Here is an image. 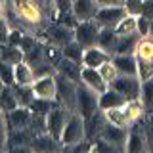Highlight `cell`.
Masks as SVG:
<instances>
[{"label":"cell","instance_id":"3","mask_svg":"<svg viewBox=\"0 0 153 153\" xmlns=\"http://www.w3.org/2000/svg\"><path fill=\"white\" fill-rule=\"evenodd\" d=\"M82 140H86L84 138V119L79 113L73 111L65 123L63 132H61V143H63V147H67V146H75V143H79Z\"/></svg>","mask_w":153,"mask_h":153},{"label":"cell","instance_id":"37","mask_svg":"<svg viewBox=\"0 0 153 153\" xmlns=\"http://www.w3.org/2000/svg\"><path fill=\"white\" fill-rule=\"evenodd\" d=\"M0 80H2L6 86H12L16 82V76H13V65L6 63V61L0 59Z\"/></svg>","mask_w":153,"mask_h":153},{"label":"cell","instance_id":"35","mask_svg":"<svg viewBox=\"0 0 153 153\" xmlns=\"http://www.w3.org/2000/svg\"><path fill=\"white\" fill-rule=\"evenodd\" d=\"M105 113V119H107L109 123L113 124H119V126H126L128 123V117H126V111H124V107H113V109H107Z\"/></svg>","mask_w":153,"mask_h":153},{"label":"cell","instance_id":"9","mask_svg":"<svg viewBox=\"0 0 153 153\" xmlns=\"http://www.w3.org/2000/svg\"><path fill=\"white\" fill-rule=\"evenodd\" d=\"M13 8L21 19H25L29 23H40L42 10L36 0H13Z\"/></svg>","mask_w":153,"mask_h":153},{"label":"cell","instance_id":"47","mask_svg":"<svg viewBox=\"0 0 153 153\" xmlns=\"http://www.w3.org/2000/svg\"><path fill=\"white\" fill-rule=\"evenodd\" d=\"M149 36L153 38V21H151V29H149Z\"/></svg>","mask_w":153,"mask_h":153},{"label":"cell","instance_id":"42","mask_svg":"<svg viewBox=\"0 0 153 153\" xmlns=\"http://www.w3.org/2000/svg\"><path fill=\"white\" fill-rule=\"evenodd\" d=\"M140 16H143V17L149 19V21H153V0H142Z\"/></svg>","mask_w":153,"mask_h":153},{"label":"cell","instance_id":"38","mask_svg":"<svg viewBox=\"0 0 153 153\" xmlns=\"http://www.w3.org/2000/svg\"><path fill=\"white\" fill-rule=\"evenodd\" d=\"M140 98L146 107H153V79L142 82V90H140Z\"/></svg>","mask_w":153,"mask_h":153},{"label":"cell","instance_id":"16","mask_svg":"<svg viewBox=\"0 0 153 153\" xmlns=\"http://www.w3.org/2000/svg\"><path fill=\"white\" fill-rule=\"evenodd\" d=\"M111 59V54H107L105 50H102L100 46H90L84 48V56H82V65L84 67H94V69H100L105 61Z\"/></svg>","mask_w":153,"mask_h":153},{"label":"cell","instance_id":"36","mask_svg":"<svg viewBox=\"0 0 153 153\" xmlns=\"http://www.w3.org/2000/svg\"><path fill=\"white\" fill-rule=\"evenodd\" d=\"M29 130H31L33 136H38V134H44V132H48V128H46V115L33 113L31 123H29Z\"/></svg>","mask_w":153,"mask_h":153},{"label":"cell","instance_id":"10","mask_svg":"<svg viewBox=\"0 0 153 153\" xmlns=\"http://www.w3.org/2000/svg\"><path fill=\"white\" fill-rule=\"evenodd\" d=\"M4 117H6V128H8V132L10 130H19V128H29L33 111L29 107L19 105V107H16L13 111L4 113Z\"/></svg>","mask_w":153,"mask_h":153},{"label":"cell","instance_id":"12","mask_svg":"<svg viewBox=\"0 0 153 153\" xmlns=\"http://www.w3.org/2000/svg\"><path fill=\"white\" fill-rule=\"evenodd\" d=\"M100 136L103 138V140H107L115 149H119V147H124V143H126V138H128V132H126V126H119V124H113V123H105L103 130Z\"/></svg>","mask_w":153,"mask_h":153},{"label":"cell","instance_id":"40","mask_svg":"<svg viewBox=\"0 0 153 153\" xmlns=\"http://www.w3.org/2000/svg\"><path fill=\"white\" fill-rule=\"evenodd\" d=\"M149 29H151V21L143 16H138V35L142 38L143 36H149Z\"/></svg>","mask_w":153,"mask_h":153},{"label":"cell","instance_id":"44","mask_svg":"<svg viewBox=\"0 0 153 153\" xmlns=\"http://www.w3.org/2000/svg\"><path fill=\"white\" fill-rule=\"evenodd\" d=\"M8 35H10V27H8L6 19L0 17V44H6L8 42Z\"/></svg>","mask_w":153,"mask_h":153},{"label":"cell","instance_id":"2","mask_svg":"<svg viewBox=\"0 0 153 153\" xmlns=\"http://www.w3.org/2000/svg\"><path fill=\"white\" fill-rule=\"evenodd\" d=\"M56 84H57L56 100L59 102V105H63L67 111L73 113L76 109V84L79 82H73L71 79L56 73Z\"/></svg>","mask_w":153,"mask_h":153},{"label":"cell","instance_id":"28","mask_svg":"<svg viewBox=\"0 0 153 153\" xmlns=\"http://www.w3.org/2000/svg\"><path fill=\"white\" fill-rule=\"evenodd\" d=\"M61 56L65 57V59H71V61H75V63H80L82 65V56H84V48L79 44V42L75 40H71V42H67V44L61 48Z\"/></svg>","mask_w":153,"mask_h":153},{"label":"cell","instance_id":"39","mask_svg":"<svg viewBox=\"0 0 153 153\" xmlns=\"http://www.w3.org/2000/svg\"><path fill=\"white\" fill-rule=\"evenodd\" d=\"M98 71H100V75L103 76V80H105V82H107V86H109V82H111V80L115 79V76L119 75L117 67L113 65V61H111V59H109V61H105V63H103L102 67H100Z\"/></svg>","mask_w":153,"mask_h":153},{"label":"cell","instance_id":"27","mask_svg":"<svg viewBox=\"0 0 153 153\" xmlns=\"http://www.w3.org/2000/svg\"><path fill=\"white\" fill-rule=\"evenodd\" d=\"M12 90H13V94H16L19 105H23V107H29L31 102L36 98L35 92H33V86L31 84H17V82H13L12 84Z\"/></svg>","mask_w":153,"mask_h":153},{"label":"cell","instance_id":"33","mask_svg":"<svg viewBox=\"0 0 153 153\" xmlns=\"http://www.w3.org/2000/svg\"><path fill=\"white\" fill-rule=\"evenodd\" d=\"M136 57H142V59H153V38L151 36H143L138 40L136 52H134Z\"/></svg>","mask_w":153,"mask_h":153},{"label":"cell","instance_id":"14","mask_svg":"<svg viewBox=\"0 0 153 153\" xmlns=\"http://www.w3.org/2000/svg\"><path fill=\"white\" fill-rule=\"evenodd\" d=\"M105 123H107V119H105V113L102 111V109H98L96 113H92L90 117L84 119V138L88 142L96 140V138L102 134Z\"/></svg>","mask_w":153,"mask_h":153},{"label":"cell","instance_id":"7","mask_svg":"<svg viewBox=\"0 0 153 153\" xmlns=\"http://www.w3.org/2000/svg\"><path fill=\"white\" fill-rule=\"evenodd\" d=\"M69 115H71V111H67L63 105H57V107L52 109V111L46 115L48 134L61 142V132H63V128H65V123H67V119H69Z\"/></svg>","mask_w":153,"mask_h":153},{"label":"cell","instance_id":"23","mask_svg":"<svg viewBox=\"0 0 153 153\" xmlns=\"http://www.w3.org/2000/svg\"><path fill=\"white\" fill-rule=\"evenodd\" d=\"M23 57H25V54H23V50L19 46H13V44H0V59L6 61V63H12L16 65L19 63V61H23Z\"/></svg>","mask_w":153,"mask_h":153},{"label":"cell","instance_id":"22","mask_svg":"<svg viewBox=\"0 0 153 153\" xmlns=\"http://www.w3.org/2000/svg\"><path fill=\"white\" fill-rule=\"evenodd\" d=\"M140 38L142 36L138 35V33H132V35H121V36H119V40H117L115 54H134Z\"/></svg>","mask_w":153,"mask_h":153},{"label":"cell","instance_id":"19","mask_svg":"<svg viewBox=\"0 0 153 153\" xmlns=\"http://www.w3.org/2000/svg\"><path fill=\"white\" fill-rule=\"evenodd\" d=\"M111 61H113V65L117 67L119 75H136L138 57L134 54H113Z\"/></svg>","mask_w":153,"mask_h":153},{"label":"cell","instance_id":"45","mask_svg":"<svg viewBox=\"0 0 153 153\" xmlns=\"http://www.w3.org/2000/svg\"><path fill=\"white\" fill-rule=\"evenodd\" d=\"M98 8H105V6H124V0H96Z\"/></svg>","mask_w":153,"mask_h":153},{"label":"cell","instance_id":"6","mask_svg":"<svg viewBox=\"0 0 153 153\" xmlns=\"http://www.w3.org/2000/svg\"><path fill=\"white\" fill-rule=\"evenodd\" d=\"M73 29L61 25V23H56V25H50L48 29H44V33L40 35L38 40L44 42V44H54V46H59L63 48L67 42L73 40Z\"/></svg>","mask_w":153,"mask_h":153},{"label":"cell","instance_id":"41","mask_svg":"<svg viewBox=\"0 0 153 153\" xmlns=\"http://www.w3.org/2000/svg\"><path fill=\"white\" fill-rule=\"evenodd\" d=\"M36 42H38V38L23 35L21 42H19V48H21V50H23V54H25V52H29V50H31V48H35V46H36Z\"/></svg>","mask_w":153,"mask_h":153},{"label":"cell","instance_id":"30","mask_svg":"<svg viewBox=\"0 0 153 153\" xmlns=\"http://www.w3.org/2000/svg\"><path fill=\"white\" fill-rule=\"evenodd\" d=\"M115 33H117L119 36H121V35H132V33H138V16L126 13V16L117 23Z\"/></svg>","mask_w":153,"mask_h":153},{"label":"cell","instance_id":"48","mask_svg":"<svg viewBox=\"0 0 153 153\" xmlns=\"http://www.w3.org/2000/svg\"><path fill=\"white\" fill-rule=\"evenodd\" d=\"M4 86H6V84H4L2 80H0V92H2V88H4Z\"/></svg>","mask_w":153,"mask_h":153},{"label":"cell","instance_id":"8","mask_svg":"<svg viewBox=\"0 0 153 153\" xmlns=\"http://www.w3.org/2000/svg\"><path fill=\"white\" fill-rule=\"evenodd\" d=\"M126 13L128 12H126L124 6H105V8H98L94 19H96V23H98L100 27H111V29H115L117 23L121 21Z\"/></svg>","mask_w":153,"mask_h":153},{"label":"cell","instance_id":"5","mask_svg":"<svg viewBox=\"0 0 153 153\" xmlns=\"http://www.w3.org/2000/svg\"><path fill=\"white\" fill-rule=\"evenodd\" d=\"M109 88L121 92L124 98L128 100H136L140 98V90H142V82L136 75H117L115 79L109 82Z\"/></svg>","mask_w":153,"mask_h":153},{"label":"cell","instance_id":"25","mask_svg":"<svg viewBox=\"0 0 153 153\" xmlns=\"http://www.w3.org/2000/svg\"><path fill=\"white\" fill-rule=\"evenodd\" d=\"M13 76H16L17 84H33V80H35V71H33V67L29 63L19 61V63L13 65Z\"/></svg>","mask_w":153,"mask_h":153},{"label":"cell","instance_id":"4","mask_svg":"<svg viewBox=\"0 0 153 153\" xmlns=\"http://www.w3.org/2000/svg\"><path fill=\"white\" fill-rule=\"evenodd\" d=\"M100 27L96 19H88V21H79L73 29V36L82 48L98 46V36H100Z\"/></svg>","mask_w":153,"mask_h":153},{"label":"cell","instance_id":"26","mask_svg":"<svg viewBox=\"0 0 153 153\" xmlns=\"http://www.w3.org/2000/svg\"><path fill=\"white\" fill-rule=\"evenodd\" d=\"M146 147V140H143V134L138 130V128H132L128 132L126 143H124V151L126 153H140Z\"/></svg>","mask_w":153,"mask_h":153},{"label":"cell","instance_id":"46","mask_svg":"<svg viewBox=\"0 0 153 153\" xmlns=\"http://www.w3.org/2000/svg\"><path fill=\"white\" fill-rule=\"evenodd\" d=\"M2 10H4V0H0V17H2Z\"/></svg>","mask_w":153,"mask_h":153},{"label":"cell","instance_id":"17","mask_svg":"<svg viewBox=\"0 0 153 153\" xmlns=\"http://www.w3.org/2000/svg\"><path fill=\"white\" fill-rule=\"evenodd\" d=\"M71 12L76 21H88V19H94L96 12H98V4H96V0H73Z\"/></svg>","mask_w":153,"mask_h":153},{"label":"cell","instance_id":"13","mask_svg":"<svg viewBox=\"0 0 153 153\" xmlns=\"http://www.w3.org/2000/svg\"><path fill=\"white\" fill-rule=\"evenodd\" d=\"M63 149V143L59 140H56L54 136H50L48 132L33 136L31 140V151L36 153H54V151H61Z\"/></svg>","mask_w":153,"mask_h":153},{"label":"cell","instance_id":"29","mask_svg":"<svg viewBox=\"0 0 153 153\" xmlns=\"http://www.w3.org/2000/svg\"><path fill=\"white\" fill-rule=\"evenodd\" d=\"M16 107H19V102L13 94L12 86H4L2 92H0V111L2 113H10L13 111Z\"/></svg>","mask_w":153,"mask_h":153},{"label":"cell","instance_id":"11","mask_svg":"<svg viewBox=\"0 0 153 153\" xmlns=\"http://www.w3.org/2000/svg\"><path fill=\"white\" fill-rule=\"evenodd\" d=\"M33 92L36 98H46V100H56L57 92V84H56V75H46V76H38L33 80Z\"/></svg>","mask_w":153,"mask_h":153},{"label":"cell","instance_id":"18","mask_svg":"<svg viewBox=\"0 0 153 153\" xmlns=\"http://www.w3.org/2000/svg\"><path fill=\"white\" fill-rule=\"evenodd\" d=\"M98 103H100V109H102V111H107V109H113V107H124V105H126V98H124L121 92H117V90H113V88L107 86V90L100 94Z\"/></svg>","mask_w":153,"mask_h":153},{"label":"cell","instance_id":"32","mask_svg":"<svg viewBox=\"0 0 153 153\" xmlns=\"http://www.w3.org/2000/svg\"><path fill=\"white\" fill-rule=\"evenodd\" d=\"M143 109H146V105H143L142 98L128 100V102H126V105H124V111H126V117H128V121H130V123L138 121V119H142V115H143Z\"/></svg>","mask_w":153,"mask_h":153},{"label":"cell","instance_id":"43","mask_svg":"<svg viewBox=\"0 0 153 153\" xmlns=\"http://www.w3.org/2000/svg\"><path fill=\"white\" fill-rule=\"evenodd\" d=\"M21 38H23V31H21V29H10V35H8V44L19 46Z\"/></svg>","mask_w":153,"mask_h":153},{"label":"cell","instance_id":"21","mask_svg":"<svg viewBox=\"0 0 153 153\" xmlns=\"http://www.w3.org/2000/svg\"><path fill=\"white\" fill-rule=\"evenodd\" d=\"M117 40H119V35L115 33V29H111V27H102V29H100L98 46L102 48V50H105L107 54H115Z\"/></svg>","mask_w":153,"mask_h":153},{"label":"cell","instance_id":"24","mask_svg":"<svg viewBox=\"0 0 153 153\" xmlns=\"http://www.w3.org/2000/svg\"><path fill=\"white\" fill-rule=\"evenodd\" d=\"M23 61L29 63L33 67V69H36L38 65L46 63V54H44V42L38 40L35 48H31L29 52H25V57H23Z\"/></svg>","mask_w":153,"mask_h":153},{"label":"cell","instance_id":"15","mask_svg":"<svg viewBox=\"0 0 153 153\" xmlns=\"http://www.w3.org/2000/svg\"><path fill=\"white\" fill-rule=\"evenodd\" d=\"M80 80L98 94H102V92L107 90V82H105L103 76L100 75V71L94 69V67H84L82 65V69H80Z\"/></svg>","mask_w":153,"mask_h":153},{"label":"cell","instance_id":"20","mask_svg":"<svg viewBox=\"0 0 153 153\" xmlns=\"http://www.w3.org/2000/svg\"><path fill=\"white\" fill-rule=\"evenodd\" d=\"M80 69H82L80 63H75V61L65 59V57H61V59L56 63V73L71 79L73 82H82V80H80Z\"/></svg>","mask_w":153,"mask_h":153},{"label":"cell","instance_id":"34","mask_svg":"<svg viewBox=\"0 0 153 153\" xmlns=\"http://www.w3.org/2000/svg\"><path fill=\"white\" fill-rule=\"evenodd\" d=\"M136 76L140 79V82H146V80L153 79V59H142V57H138Z\"/></svg>","mask_w":153,"mask_h":153},{"label":"cell","instance_id":"1","mask_svg":"<svg viewBox=\"0 0 153 153\" xmlns=\"http://www.w3.org/2000/svg\"><path fill=\"white\" fill-rule=\"evenodd\" d=\"M98 98H100L98 92H94L92 88H88L84 82H79L76 84V113L82 119L96 113L100 109Z\"/></svg>","mask_w":153,"mask_h":153},{"label":"cell","instance_id":"31","mask_svg":"<svg viewBox=\"0 0 153 153\" xmlns=\"http://www.w3.org/2000/svg\"><path fill=\"white\" fill-rule=\"evenodd\" d=\"M59 102L57 100H46V98H35L29 105V109H31L33 113H38V115H48L54 107H57Z\"/></svg>","mask_w":153,"mask_h":153}]
</instances>
